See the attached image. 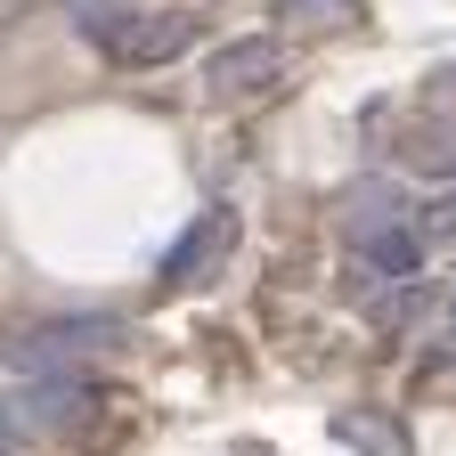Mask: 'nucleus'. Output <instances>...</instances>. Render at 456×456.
<instances>
[{"mask_svg": "<svg viewBox=\"0 0 456 456\" xmlns=\"http://www.w3.org/2000/svg\"><path fill=\"white\" fill-rule=\"evenodd\" d=\"M9 440H17V416H9V399H0V456H9Z\"/></svg>", "mask_w": 456, "mask_h": 456, "instance_id": "10", "label": "nucleus"}, {"mask_svg": "<svg viewBox=\"0 0 456 456\" xmlns=\"http://www.w3.org/2000/svg\"><path fill=\"white\" fill-rule=\"evenodd\" d=\"M285 82V41L277 33H237L220 57H204V98L212 106H245Z\"/></svg>", "mask_w": 456, "mask_h": 456, "instance_id": "1", "label": "nucleus"}, {"mask_svg": "<svg viewBox=\"0 0 456 456\" xmlns=\"http://www.w3.org/2000/svg\"><path fill=\"white\" fill-rule=\"evenodd\" d=\"M228 253H237V212H228V204H212V212L188 228V237L171 245V261H163V285H171V294H188V285H212Z\"/></svg>", "mask_w": 456, "mask_h": 456, "instance_id": "5", "label": "nucleus"}, {"mask_svg": "<svg viewBox=\"0 0 456 456\" xmlns=\"http://www.w3.org/2000/svg\"><path fill=\"white\" fill-rule=\"evenodd\" d=\"M334 440H342V448H359V456H416L408 424L383 416V408H342V416H334Z\"/></svg>", "mask_w": 456, "mask_h": 456, "instance_id": "6", "label": "nucleus"}, {"mask_svg": "<svg viewBox=\"0 0 456 456\" xmlns=\"http://www.w3.org/2000/svg\"><path fill=\"white\" fill-rule=\"evenodd\" d=\"M131 17H139V0H66V25H74L98 57L114 49V33H123Z\"/></svg>", "mask_w": 456, "mask_h": 456, "instance_id": "8", "label": "nucleus"}, {"mask_svg": "<svg viewBox=\"0 0 456 456\" xmlns=\"http://www.w3.org/2000/svg\"><path fill=\"white\" fill-rule=\"evenodd\" d=\"M106 351H123V318L114 310H66V318H41L33 334H17L9 367H25V359H106Z\"/></svg>", "mask_w": 456, "mask_h": 456, "instance_id": "2", "label": "nucleus"}, {"mask_svg": "<svg viewBox=\"0 0 456 456\" xmlns=\"http://www.w3.org/2000/svg\"><path fill=\"white\" fill-rule=\"evenodd\" d=\"M432 310H440V294H432L424 277H399V285H375V302H367V318H375L383 334H416V326H424Z\"/></svg>", "mask_w": 456, "mask_h": 456, "instance_id": "7", "label": "nucleus"}, {"mask_svg": "<svg viewBox=\"0 0 456 456\" xmlns=\"http://www.w3.org/2000/svg\"><path fill=\"white\" fill-rule=\"evenodd\" d=\"M432 237L416 228V212H399V220H375V228H351V261L367 285H399V277H424L432 269Z\"/></svg>", "mask_w": 456, "mask_h": 456, "instance_id": "3", "label": "nucleus"}, {"mask_svg": "<svg viewBox=\"0 0 456 456\" xmlns=\"http://www.w3.org/2000/svg\"><path fill=\"white\" fill-rule=\"evenodd\" d=\"M416 228L448 253L456 245V188H416Z\"/></svg>", "mask_w": 456, "mask_h": 456, "instance_id": "9", "label": "nucleus"}, {"mask_svg": "<svg viewBox=\"0 0 456 456\" xmlns=\"http://www.w3.org/2000/svg\"><path fill=\"white\" fill-rule=\"evenodd\" d=\"M188 49H196V17H188V9H139L123 33H114L106 66H123V74H155V66H171V57H188Z\"/></svg>", "mask_w": 456, "mask_h": 456, "instance_id": "4", "label": "nucleus"}]
</instances>
